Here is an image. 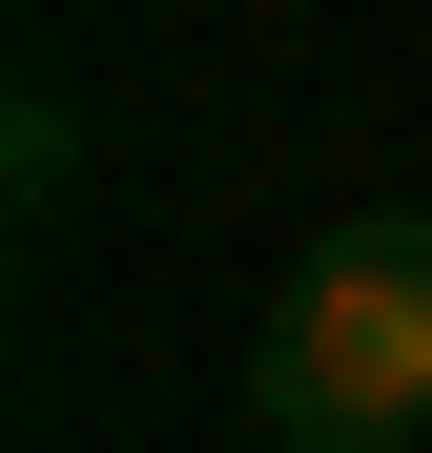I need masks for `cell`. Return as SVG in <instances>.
Masks as SVG:
<instances>
[{
	"instance_id": "cell-1",
	"label": "cell",
	"mask_w": 432,
	"mask_h": 453,
	"mask_svg": "<svg viewBox=\"0 0 432 453\" xmlns=\"http://www.w3.org/2000/svg\"><path fill=\"white\" fill-rule=\"evenodd\" d=\"M247 433L268 453H412L432 433V206H350L288 248L247 330Z\"/></svg>"
},
{
	"instance_id": "cell-2",
	"label": "cell",
	"mask_w": 432,
	"mask_h": 453,
	"mask_svg": "<svg viewBox=\"0 0 432 453\" xmlns=\"http://www.w3.org/2000/svg\"><path fill=\"white\" fill-rule=\"evenodd\" d=\"M0 186H21V226H62V206H83V104H62V83H21V104H0Z\"/></svg>"
}]
</instances>
